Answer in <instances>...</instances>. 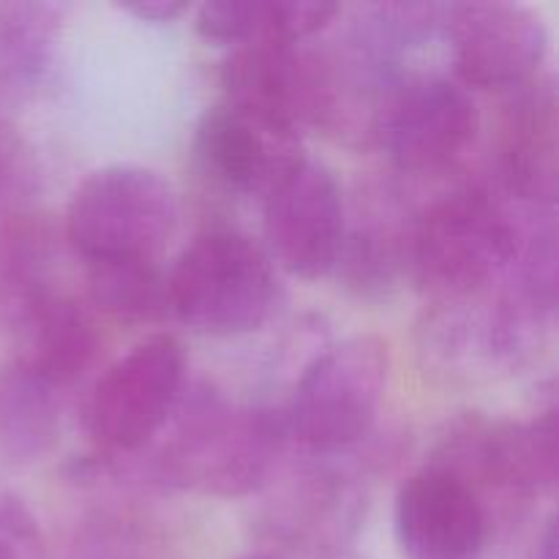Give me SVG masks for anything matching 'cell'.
Instances as JSON below:
<instances>
[{"instance_id": "cell-1", "label": "cell", "mask_w": 559, "mask_h": 559, "mask_svg": "<svg viewBox=\"0 0 559 559\" xmlns=\"http://www.w3.org/2000/svg\"><path fill=\"white\" fill-rule=\"evenodd\" d=\"M173 418L156 464L167 484L213 497H243L271 484L287 440L284 415L235 407L222 393L197 388L183 391Z\"/></svg>"}, {"instance_id": "cell-2", "label": "cell", "mask_w": 559, "mask_h": 559, "mask_svg": "<svg viewBox=\"0 0 559 559\" xmlns=\"http://www.w3.org/2000/svg\"><path fill=\"white\" fill-rule=\"evenodd\" d=\"M524 233L489 186H467L431 202L409 229L407 265L424 295L440 306L486 293L513 271Z\"/></svg>"}, {"instance_id": "cell-3", "label": "cell", "mask_w": 559, "mask_h": 559, "mask_svg": "<svg viewBox=\"0 0 559 559\" xmlns=\"http://www.w3.org/2000/svg\"><path fill=\"white\" fill-rule=\"evenodd\" d=\"M164 287L167 311L207 336L254 331L276 306L271 257L233 229L197 235L169 267Z\"/></svg>"}, {"instance_id": "cell-4", "label": "cell", "mask_w": 559, "mask_h": 559, "mask_svg": "<svg viewBox=\"0 0 559 559\" xmlns=\"http://www.w3.org/2000/svg\"><path fill=\"white\" fill-rule=\"evenodd\" d=\"M175 224L173 186L136 164H109L91 173L66 207V238L85 265L156 262Z\"/></svg>"}, {"instance_id": "cell-5", "label": "cell", "mask_w": 559, "mask_h": 559, "mask_svg": "<svg viewBox=\"0 0 559 559\" xmlns=\"http://www.w3.org/2000/svg\"><path fill=\"white\" fill-rule=\"evenodd\" d=\"M391 377V349L377 336L333 344L304 371L284 413L287 435L306 451L333 456L374 426Z\"/></svg>"}, {"instance_id": "cell-6", "label": "cell", "mask_w": 559, "mask_h": 559, "mask_svg": "<svg viewBox=\"0 0 559 559\" xmlns=\"http://www.w3.org/2000/svg\"><path fill=\"white\" fill-rule=\"evenodd\" d=\"M183 391L186 355L178 338H142L87 393V435L112 453L140 451L173 420Z\"/></svg>"}, {"instance_id": "cell-7", "label": "cell", "mask_w": 559, "mask_h": 559, "mask_svg": "<svg viewBox=\"0 0 559 559\" xmlns=\"http://www.w3.org/2000/svg\"><path fill=\"white\" fill-rule=\"evenodd\" d=\"M557 407L533 420H464L442 440L437 459L429 464L459 475L486 508V497L524 502L549 495L557 486L559 462Z\"/></svg>"}, {"instance_id": "cell-8", "label": "cell", "mask_w": 559, "mask_h": 559, "mask_svg": "<svg viewBox=\"0 0 559 559\" xmlns=\"http://www.w3.org/2000/svg\"><path fill=\"white\" fill-rule=\"evenodd\" d=\"M267 257L298 278L336 271L347 238L342 186L325 164L300 153L262 194Z\"/></svg>"}, {"instance_id": "cell-9", "label": "cell", "mask_w": 559, "mask_h": 559, "mask_svg": "<svg viewBox=\"0 0 559 559\" xmlns=\"http://www.w3.org/2000/svg\"><path fill=\"white\" fill-rule=\"evenodd\" d=\"M227 104L298 140L306 126L333 115L336 82L331 69L298 44L249 41L224 63Z\"/></svg>"}, {"instance_id": "cell-10", "label": "cell", "mask_w": 559, "mask_h": 559, "mask_svg": "<svg viewBox=\"0 0 559 559\" xmlns=\"http://www.w3.org/2000/svg\"><path fill=\"white\" fill-rule=\"evenodd\" d=\"M442 27L453 69L467 87H519L549 55V27L533 5L511 0L459 3L445 9Z\"/></svg>"}, {"instance_id": "cell-11", "label": "cell", "mask_w": 559, "mask_h": 559, "mask_svg": "<svg viewBox=\"0 0 559 559\" xmlns=\"http://www.w3.org/2000/svg\"><path fill=\"white\" fill-rule=\"evenodd\" d=\"M478 131L480 112L473 93L448 76H413L385 104L382 136L393 164L409 175H440L456 167Z\"/></svg>"}, {"instance_id": "cell-12", "label": "cell", "mask_w": 559, "mask_h": 559, "mask_svg": "<svg viewBox=\"0 0 559 559\" xmlns=\"http://www.w3.org/2000/svg\"><path fill=\"white\" fill-rule=\"evenodd\" d=\"M393 524L407 559H475L489 535V511L459 475L426 464L399 489Z\"/></svg>"}, {"instance_id": "cell-13", "label": "cell", "mask_w": 559, "mask_h": 559, "mask_svg": "<svg viewBox=\"0 0 559 559\" xmlns=\"http://www.w3.org/2000/svg\"><path fill=\"white\" fill-rule=\"evenodd\" d=\"M360 522V495L353 480L331 467L300 473L267 513V538L278 559H333L347 549Z\"/></svg>"}, {"instance_id": "cell-14", "label": "cell", "mask_w": 559, "mask_h": 559, "mask_svg": "<svg viewBox=\"0 0 559 559\" xmlns=\"http://www.w3.org/2000/svg\"><path fill=\"white\" fill-rule=\"evenodd\" d=\"M16 336L14 364L58 391L80 380L96 358L98 336L87 311L38 284H27L16 298Z\"/></svg>"}, {"instance_id": "cell-15", "label": "cell", "mask_w": 559, "mask_h": 559, "mask_svg": "<svg viewBox=\"0 0 559 559\" xmlns=\"http://www.w3.org/2000/svg\"><path fill=\"white\" fill-rule=\"evenodd\" d=\"M197 153L224 186L260 197L300 156L295 136L260 123L227 102L205 109L200 118Z\"/></svg>"}, {"instance_id": "cell-16", "label": "cell", "mask_w": 559, "mask_h": 559, "mask_svg": "<svg viewBox=\"0 0 559 559\" xmlns=\"http://www.w3.org/2000/svg\"><path fill=\"white\" fill-rule=\"evenodd\" d=\"M557 98L555 87L540 85L522 96L508 126L506 153L500 162V183L508 194L551 207L557 191Z\"/></svg>"}, {"instance_id": "cell-17", "label": "cell", "mask_w": 559, "mask_h": 559, "mask_svg": "<svg viewBox=\"0 0 559 559\" xmlns=\"http://www.w3.org/2000/svg\"><path fill=\"white\" fill-rule=\"evenodd\" d=\"M58 388L22 366L0 371V453L9 462H36L60 435Z\"/></svg>"}, {"instance_id": "cell-18", "label": "cell", "mask_w": 559, "mask_h": 559, "mask_svg": "<svg viewBox=\"0 0 559 559\" xmlns=\"http://www.w3.org/2000/svg\"><path fill=\"white\" fill-rule=\"evenodd\" d=\"M52 33V5L0 3V98L16 96L36 80Z\"/></svg>"}, {"instance_id": "cell-19", "label": "cell", "mask_w": 559, "mask_h": 559, "mask_svg": "<svg viewBox=\"0 0 559 559\" xmlns=\"http://www.w3.org/2000/svg\"><path fill=\"white\" fill-rule=\"evenodd\" d=\"M93 304L126 322L156 320L167 311V287L156 262H96L87 265Z\"/></svg>"}, {"instance_id": "cell-20", "label": "cell", "mask_w": 559, "mask_h": 559, "mask_svg": "<svg viewBox=\"0 0 559 559\" xmlns=\"http://www.w3.org/2000/svg\"><path fill=\"white\" fill-rule=\"evenodd\" d=\"M194 25L205 41H273L271 0H207L197 9Z\"/></svg>"}, {"instance_id": "cell-21", "label": "cell", "mask_w": 559, "mask_h": 559, "mask_svg": "<svg viewBox=\"0 0 559 559\" xmlns=\"http://www.w3.org/2000/svg\"><path fill=\"white\" fill-rule=\"evenodd\" d=\"M0 559H47L41 527L31 508L0 491Z\"/></svg>"}, {"instance_id": "cell-22", "label": "cell", "mask_w": 559, "mask_h": 559, "mask_svg": "<svg viewBox=\"0 0 559 559\" xmlns=\"http://www.w3.org/2000/svg\"><path fill=\"white\" fill-rule=\"evenodd\" d=\"M120 11L136 16L140 22H173L189 11L186 0H134V3H120Z\"/></svg>"}, {"instance_id": "cell-23", "label": "cell", "mask_w": 559, "mask_h": 559, "mask_svg": "<svg viewBox=\"0 0 559 559\" xmlns=\"http://www.w3.org/2000/svg\"><path fill=\"white\" fill-rule=\"evenodd\" d=\"M535 559H557V522L549 519L544 527V535L538 540V551H535Z\"/></svg>"}, {"instance_id": "cell-24", "label": "cell", "mask_w": 559, "mask_h": 559, "mask_svg": "<svg viewBox=\"0 0 559 559\" xmlns=\"http://www.w3.org/2000/svg\"><path fill=\"white\" fill-rule=\"evenodd\" d=\"M240 559H278V557H273V555H249V557H240Z\"/></svg>"}]
</instances>
